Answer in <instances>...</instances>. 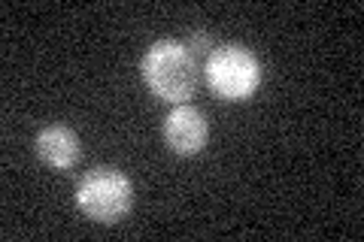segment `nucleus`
Masks as SVG:
<instances>
[{
  "label": "nucleus",
  "instance_id": "obj_1",
  "mask_svg": "<svg viewBox=\"0 0 364 242\" xmlns=\"http://www.w3.org/2000/svg\"><path fill=\"white\" fill-rule=\"evenodd\" d=\"M143 79L155 97L167 103H186L198 88V61L188 45L176 40H158L143 55Z\"/></svg>",
  "mask_w": 364,
  "mask_h": 242
},
{
  "label": "nucleus",
  "instance_id": "obj_2",
  "mask_svg": "<svg viewBox=\"0 0 364 242\" xmlns=\"http://www.w3.org/2000/svg\"><path fill=\"white\" fill-rule=\"evenodd\" d=\"M76 203L91 221L116 224L128 215L131 203H134L131 179L116 167H95L79 179Z\"/></svg>",
  "mask_w": 364,
  "mask_h": 242
},
{
  "label": "nucleus",
  "instance_id": "obj_3",
  "mask_svg": "<svg viewBox=\"0 0 364 242\" xmlns=\"http://www.w3.org/2000/svg\"><path fill=\"white\" fill-rule=\"evenodd\" d=\"M207 85L222 100H246L261 85V64L258 57L243 45H219L203 61Z\"/></svg>",
  "mask_w": 364,
  "mask_h": 242
},
{
  "label": "nucleus",
  "instance_id": "obj_4",
  "mask_svg": "<svg viewBox=\"0 0 364 242\" xmlns=\"http://www.w3.org/2000/svg\"><path fill=\"white\" fill-rule=\"evenodd\" d=\"M207 140H210V124L195 106L179 103L164 119V143L173 155H182V158L198 155L207 145Z\"/></svg>",
  "mask_w": 364,
  "mask_h": 242
},
{
  "label": "nucleus",
  "instance_id": "obj_5",
  "mask_svg": "<svg viewBox=\"0 0 364 242\" xmlns=\"http://www.w3.org/2000/svg\"><path fill=\"white\" fill-rule=\"evenodd\" d=\"M33 148L43 164H49L55 170H70L76 160H79V136L64 128V124H49L37 133L33 140Z\"/></svg>",
  "mask_w": 364,
  "mask_h": 242
},
{
  "label": "nucleus",
  "instance_id": "obj_6",
  "mask_svg": "<svg viewBox=\"0 0 364 242\" xmlns=\"http://www.w3.org/2000/svg\"><path fill=\"white\" fill-rule=\"evenodd\" d=\"M188 45V52L195 55V57H203V61H207L210 57V52H213V40L207 37V33H195V37H191V43H186Z\"/></svg>",
  "mask_w": 364,
  "mask_h": 242
}]
</instances>
